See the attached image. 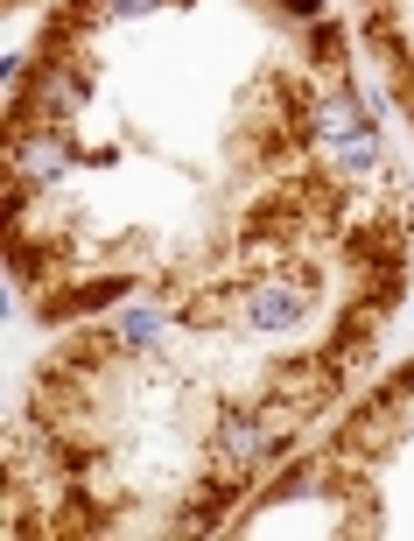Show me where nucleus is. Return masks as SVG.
<instances>
[{
  "label": "nucleus",
  "mask_w": 414,
  "mask_h": 541,
  "mask_svg": "<svg viewBox=\"0 0 414 541\" xmlns=\"http://www.w3.org/2000/svg\"><path fill=\"white\" fill-rule=\"evenodd\" d=\"M330 162H337V176H351V183H379V169H386V134H379V120L358 127V134H344V141H330Z\"/></svg>",
  "instance_id": "f257e3e1"
},
{
  "label": "nucleus",
  "mask_w": 414,
  "mask_h": 541,
  "mask_svg": "<svg viewBox=\"0 0 414 541\" xmlns=\"http://www.w3.org/2000/svg\"><path fill=\"white\" fill-rule=\"evenodd\" d=\"M302 50H309V71H344V57H351V29L337 22V15H323V22H309V36H302Z\"/></svg>",
  "instance_id": "f03ea898"
},
{
  "label": "nucleus",
  "mask_w": 414,
  "mask_h": 541,
  "mask_svg": "<svg viewBox=\"0 0 414 541\" xmlns=\"http://www.w3.org/2000/svg\"><path fill=\"white\" fill-rule=\"evenodd\" d=\"M400 113H407V127H414V99H400Z\"/></svg>",
  "instance_id": "7ed1b4c3"
},
{
  "label": "nucleus",
  "mask_w": 414,
  "mask_h": 541,
  "mask_svg": "<svg viewBox=\"0 0 414 541\" xmlns=\"http://www.w3.org/2000/svg\"><path fill=\"white\" fill-rule=\"evenodd\" d=\"M8 8H43V0H8Z\"/></svg>",
  "instance_id": "20e7f679"
}]
</instances>
